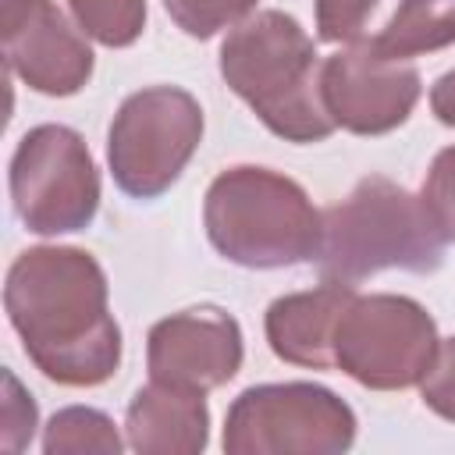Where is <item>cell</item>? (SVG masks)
<instances>
[{
	"label": "cell",
	"mask_w": 455,
	"mask_h": 455,
	"mask_svg": "<svg viewBox=\"0 0 455 455\" xmlns=\"http://www.w3.org/2000/svg\"><path fill=\"white\" fill-rule=\"evenodd\" d=\"M4 309L32 366L60 387H100L121 366V327L107 274L75 245L25 249L4 284Z\"/></svg>",
	"instance_id": "obj_1"
},
{
	"label": "cell",
	"mask_w": 455,
	"mask_h": 455,
	"mask_svg": "<svg viewBox=\"0 0 455 455\" xmlns=\"http://www.w3.org/2000/svg\"><path fill=\"white\" fill-rule=\"evenodd\" d=\"M220 78L288 142H323L334 121L320 100V60L306 28L284 11H256L220 43Z\"/></svg>",
	"instance_id": "obj_2"
},
{
	"label": "cell",
	"mask_w": 455,
	"mask_h": 455,
	"mask_svg": "<svg viewBox=\"0 0 455 455\" xmlns=\"http://www.w3.org/2000/svg\"><path fill=\"white\" fill-rule=\"evenodd\" d=\"M210 245L238 267L277 270L313 263L323 245V213L281 171L238 164L220 171L203 199Z\"/></svg>",
	"instance_id": "obj_3"
},
{
	"label": "cell",
	"mask_w": 455,
	"mask_h": 455,
	"mask_svg": "<svg viewBox=\"0 0 455 455\" xmlns=\"http://www.w3.org/2000/svg\"><path fill=\"white\" fill-rule=\"evenodd\" d=\"M444 259V242L430 231L419 196L391 178H363L341 203L323 210L320 277L359 284L380 270L434 274Z\"/></svg>",
	"instance_id": "obj_4"
},
{
	"label": "cell",
	"mask_w": 455,
	"mask_h": 455,
	"mask_svg": "<svg viewBox=\"0 0 455 455\" xmlns=\"http://www.w3.org/2000/svg\"><path fill=\"white\" fill-rule=\"evenodd\" d=\"M199 142V100L178 85H146L117 107L107 132L114 185L132 199H156L181 178Z\"/></svg>",
	"instance_id": "obj_5"
},
{
	"label": "cell",
	"mask_w": 455,
	"mask_h": 455,
	"mask_svg": "<svg viewBox=\"0 0 455 455\" xmlns=\"http://www.w3.org/2000/svg\"><path fill=\"white\" fill-rule=\"evenodd\" d=\"M352 441V405L309 380L245 387L224 416L228 455H338Z\"/></svg>",
	"instance_id": "obj_6"
},
{
	"label": "cell",
	"mask_w": 455,
	"mask_h": 455,
	"mask_svg": "<svg viewBox=\"0 0 455 455\" xmlns=\"http://www.w3.org/2000/svg\"><path fill=\"white\" fill-rule=\"evenodd\" d=\"M437 323L409 295H355L334 327V370L370 391L419 384L437 355Z\"/></svg>",
	"instance_id": "obj_7"
},
{
	"label": "cell",
	"mask_w": 455,
	"mask_h": 455,
	"mask_svg": "<svg viewBox=\"0 0 455 455\" xmlns=\"http://www.w3.org/2000/svg\"><path fill=\"white\" fill-rule=\"evenodd\" d=\"M11 203L32 235L85 231L100 210V171L68 124H36L11 156Z\"/></svg>",
	"instance_id": "obj_8"
},
{
	"label": "cell",
	"mask_w": 455,
	"mask_h": 455,
	"mask_svg": "<svg viewBox=\"0 0 455 455\" xmlns=\"http://www.w3.org/2000/svg\"><path fill=\"white\" fill-rule=\"evenodd\" d=\"M423 82L409 60H387L370 43L338 50L320 64V100L334 128L387 135L409 121Z\"/></svg>",
	"instance_id": "obj_9"
},
{
	"label": "cell",
	"mask_w": 455,
	"mask_h": 455,
	"mask_svg": "<svg viewBox=\"0 0 455 455\" xmlns=\"http://www.w3.org/2000/svg\"><path fill=\"white\" fill-rule=\"evenodd\" d=\"M242 327L217 306L171 313L156 320L146 338L149 380L203 395L228 384L242 370Z\"/></svg>",
	"instance_id": "obj_10"
},
{
	"label": "cell",
	"mask_w": 455,
	"mask_h": 455,
	"mask_svg": "<svg viewBox=\"0 0 455 455\" xmlns=\"http://www.w3.org/2000/svg\"><path fill=\"white\" fill-rule=\"evenodd\" d=\"M7 68L43 96H75L92 78L85 32L71 28L53 0H4Z\"/></svg>",
	"instance_id": "obj_11"
},
{
	"label": "cell",
	"mask_w": 455,
	"mask_h": 455,
	"mask_svg": "<svg viewBox=\"0 0 455 455\" xmlns=\"http://www.w3.org/2000/svg\"><path fill=\"white\" fill-rule=\"evenodd\" d=\"M352 299L355 288L338 281H320V288L274 299L263 316L270 352L291 366L334 370V327Z\"/></svg>",
	"instance_id": "obj_12"
},
{
	"label": "cell",
	"mask_w": 455,
	"mask_h": 455,
	"mask_svg": "<svg viewBox=\"0 0 455 455\" xmlns=\"http://www.w3.org/2000/svg\"><path fill=\"white\" fill-rule=\"evenodd\" d=\"M124 437L139 455H199L210 441L206 395L149 380L128 402Z\"/></svg>",
	"instance_id": "obj_13"
},
{
	"label": "cell",
	"mask_w": 455,
	"mask_h": 455,
	"mask_svg": "<svg viewBox=\"0 0 455 455\" xmlns=\"http://www.w3.org/2000/svg\"><path fill=\"white\" fill-rule=\"evenodd\" d=\"M387 60H412L455 43V0H398L384 28L366 39Z\"/></svg>",
	"instance_id": "obj_14"
},
{
	"label": "cell",
	"mask_w": 455,
	"mask_h": 455,
	"mask_svg": "<svg viewBox=\"0 0 455 455\" xmlns=\"http://www.w3.org/2000/svg\"><path fill=\"white\" fill-rule=\"evenodd\" d=\"M121 448H124V441H121L114 419L89 405H68V409L53 412L43 430L46 455H85V451L117 455Z\"/></svg>",
	"instance_id": "obj_15"
},
{
	"label": "cell",
	"mask_w": 455,
	"mask_h": 455,
	"mask_svg": "<svg viewBox=\"0 0 455 455\" xmlns=\"http://www.w3.org/2000/svg\"><path fill=\"white\" fill-rule=\"evenodd\" d=\"M78 28L110 46H132L146 28V0H68Z\"/></svg>",
	"instance_id": "obj_16"
},
{
	"label": "cell",
	"mask_w": 455,
	"mask_h": 455,
	"mask_svg": "<svg viewBox=\"0 0 455 455\" xmlns=\"http://www.w3.org/2000/svg\"><path fill=\"white\" fill-rule=\"evenodd\" d=\"M419 206L427 213L430 231L444 245H451L455 242V146H444L434 156L419 188Z\"/></svg>",
	"instance_id": "obj_17"
},
{
	"label": "cell",
	"mask_w": 455,
	"mask_h": 455,
	"mask_svg": "<svg viewBox=\"0 0 455 455\" xmlns=\"http://www.w3.org/2000/svg\"><path fill=\"white\" fill-rule=\"evenodd\" d=\"M174 25L192 39H210L220 28L245 21L256 11V0H164Z\"/></svg>",
	"instance_id": "obj_18"
},
{
	"label": "cell",
	"mask_w": 455,
	"mask_h": 455,
	"mask_svg": "<svg viewBox=\"0 0 455 455\" xmlns=\"http://www.w3.org/2000/svg\"><path fill=\"white\" fill-rule=\"evenodd\" d=\"M380 0H316V36L323 43H359Z\"/></svg>",
	"instance_id": "obj_19"
},
{
	"label": "cell",
	"mask_w": 455,
	"mask_h": 455,
	"mask_svg": "<svg viewBox=\"0 0 455 455\" xmlns=\"http://www.w3.org/2000/svg\"><path fill=\"white\" fill-rule=\"evenodd\" d=\"M419 395L430 412L455 423V334L437 345V355H434L427 377L419 380Z\"/></svg>",
	"instance_id": "obj_20"
},
{
	"label": "cell",
	"mask_w": 455,
	"mask_h": 455,
	"mask_svg": "<svg viewBox=\"0 0 455 455\" xmlns=\"http://www.w3.org/2000/svg\"><path fill=\"white\" fill-rule=\"evenodd\" d=\"M4 387H7L4 391V448L21 451L36 430V402H32V395L21 391L14 373H4Z\"/></svg>",
	"instance_id": "obj_21"
},
{
	"label": "cell",
	"mask_w": 455,
	"mask_h": 455,
	"mask_svg": "<svg viewBox=\"0 0 455 455\" xmlns=\"http://www.w3.org/2000/svg\"><path fill=\"white\" fill-rule=\"evenodd\" d=\"M430 110L441 124L455 128V68L444 71L434 85H430Z\"/></svg>",
	"instance_id": "obj_22"
}]
</instances>
